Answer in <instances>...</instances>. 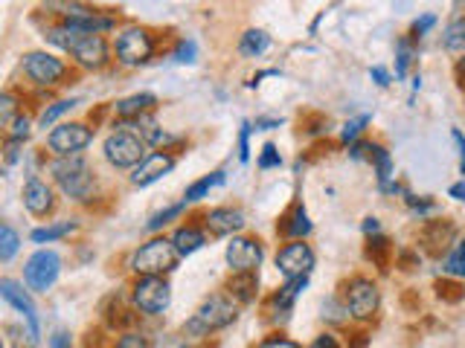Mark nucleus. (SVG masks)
<instances>
[{
	"label": "nucleus",
	"mask_w": 465,
	"mask_h": 348,
	"mask_svg": "<svg viewBox=\"0 0 465 348\" xmlns=\"http://www.w3.org/2000/svg\"><path fill=\"white\" fill-rule=\"evenodd\" d=\"M154 105H157V96H152V93H134V96L116 102V113H120L123 120H140V116H145Z\"/></svg>",
	"instance_id": "nucleus-20"
},
{
	"label": "nucleus",
	"mask_w": 465,
	"mask_h": 348,
	"mask_svg": "<svg viewBox=\"0 0 465 348\" xmlns=\"http://www.w3.org/2000/svg\"><path fill=\"white\" fill-rule=\"evenodd\" d=\"M346 314H349V308H346V304H338V302H334V299L323 302V316L329 319V323H343V319H346Z\"/></svg>",
	"instance_id": "nucleus-41"
},
{
	"label": "nucleus",
	"mask_w": 465,
	"mask_h": 348,
	"mask_svg": "<svg viewBox=\"0 0 465 348\" xmlns=\"http://www.w3.org/2000/svg\"><path fill=\"white\" fill-rule=\"evenodd\" d=\"M154 53V44H152V35L145 33L140 26H131L125 33L116 38V58L125 64V67H140L152 58Z\"/></svg>",
	"instance_id": "nucleus-10"
},
{
	"label": "nucleus",
	"mask_w": 465,
	"mask_h": 348,
	"mask_svg": "<svg viewBox=\"0 0 465 348\" xmlns=\"http://www.w3.org/2000/svg\"><path fill=\"white\" fill-rule=\"evenodd\" d=\"M29 130H33V122L26 120V116H18V120L12 122V128H9V140H26L29 137Z\"/></svg>",
	"instance_id": "nucleus-42"
},
{
	"label": "nucleus",
	"mask_w": 465,
	"mask_h": 348,
	"mask_svg": "<svg viewBox=\"0 0 465 348\" xmlns=\"http://www.w3.org/2000/svg\"><path fill=\"white\" fill-rule=\"evenodd\" d=\"M53 180L58 183V188L73 198V200H87L94 195V171L91 166L84 163V157H58L55 163L50 166Z\"/></svg>",
	"instance_id": "nucleus-2"
},
{
	"label": "nucleus",
	"mask_w": 465,
	"mask_h": 348,
	"mask_svg": "<svg viewBox=\"0 0 465 348\" xmlns=\"http://www.w3.org/2000/svg\"><path fill=\"white\" fill-rule=\"evenodd\" d=\"M178 258L181 256L174 250L172 238H152L131 256V270L143 276V279H149V276H163V273L174 270Z\"/></svg>",
	"instance_id": "nucleus-4"
},
{
	"label": "nucleus",
	"mask_w": 465,
	"mask_h": 348,
	"mask_svg": "<svg viewBox=\"0 0 465 348\" xmlns=\"http://www.w3.org/2000/svg\"><path fill=\"white\" fill-rule=\"evenodd\" d=\"M58 273H62V258L53 250H38L29 256L26 267H24V282L29 290H35V294H47V290L55 285Z\"/></svg>",
	"instance_id": "nucleus-6"
},
{
	"label": "nucleus",
	"mask_w": 465,
	"mask_h": 348,
	"mask_svg": "<svg viewBox=\"0 0 465 348\" xmlns=\"http://www.w3.org/2000/svg\"><path fill=\"white\" fill-rule=\"evenodd\" d=\"M460 72H465V58H462V62H460Z\"/></svg>",
	"instance_id": "nucleus-54"
},
{
	"label": "nucleus",
	"mask_w": 465,
	"mask_h": 348,
	"mask_svg": "<svg viewBox=\"0 0 465 348\" xmlns=\"http://www.w3.org/2000/svg\"><path fill=\"white\" fill-rule=\"evenodd\" d=\"M224 183V171H213V174H207V178H201V180H195L193 186H186V192H183V200L186 203H195V200H201V198H207L215 186H222Z\"/></svg>",
	"instance_id": "nucleus-24"
},
{
	"label": "nucleus",
	"mask_w": 465,
	"mask_h": 348,
	"mask_svg": "<svg viewBox=\"0 0 465 348\" xmlns=\"http://www.w3.org/2000/svg\"><path fill=\"white\" fill-rule=\"evenodd\" d=\"M363 232H367V236H378V232H381L378 218H367V221H363Z\"/></svg>",
	"instance_id": "nucleus-52"
},
{
	"label": "nucleus",
	"mask_w": 465,
	"mask_h": 348,
	"mask_svg": "<svg viewBox=\"0 0 465 348\" xmlns=\"http://www.w3.org/2000/svg\"><path fill=\"white\" fill-rule=\"evenodd\" d=\"M47 41L53 44V47L70 53L87 70H99L108 62V44L102 35H84V33H76V29H70V26H58V29H50Z\"/></svg>",
	"instance_id": "nucleus-1"
},
{
	"label": "nucleus",
	"mask_w": 465,
	"mask_h": 348,
	"mask_svg": "<svg viewBox=\"0 0 465 348\" xmlns=\"http://www.w3.org/2000/svg\"><path fill=\"white\" fill-rule=\"evenodd\" d=\"M94 142V130L82 122H64L50 130L47 145L58 157H79Z\"/></svg>",
	"instance_id": "nucleus-7"
},
{
	"label": "nucleus",
	"mask_w": 465,
	"mask_h": 348,
	"mask_svg": "<svg viewBox=\"0 0 465 348\" xmlns=\"http://www.w3.org/2000/svg\"><path fill=\"white\" fill-rule=\"evenodd\" d=\"M195 55H198V44H195L193 38H183V41H181V47H178V53H174V62L193 64V62H195Z\"/></svg>",
	"instance_id": "nucleus-37"
},
{
	"label": "nucleus",
	"mask_w": 465,
	"mask_h": 348,
	"mask_svg": "<svg viewBox=\"0 0 465 348\" xmlns=\"http://www.w3.org/2000/svg\"><path fill=\"white\" fill-rule=\"evenodd\" d=\"M370 157L375 163V178H378V188L387 195L399 192V186L392 183V157L387 149H381V145H370Z\"/></svg>",
	"instance_id": "nucleus-19"
},
{
	"label": "nucleus",
	"mask_w": 465,
	"mask_h": 348,
	"mask_svg": "<svg viewBox=\"0 0 465 348\" xmlns=\"http://www.w3.org/2000/svg\"><path fill=\"white\" fill-rule=\"evenodd\" d=\"M407 207H411L419 218H425L430 212H436V203L430 198H413V195H407Z\"/></svg>",
	"instance_id": "nucleus-39"
},
{
	"label": "nucleus",
	"mask_w": 465,
	"mask_h": 348,
	"mask_svg": "<svg viewBox=\"0 0 465 348\" xmlns=\"http://www.w3.org/2000/svg\"><path fill=\"white\" fill-rule=\"evenodd\" d=\"M172 244H174V250H178V256H193L207 244V238H203V232L195 227H181V229H174Z\"/></svg>",
	"instance_id": "nucleus-21"
},
{
	"label": "nucleus",
	"mask_w": 465,
	"mask_h": 348,
	"mask_svg": "<svg viewBox=\"0 0 465 348\" xmlns=\"http://www.w3.org/2000/svg\"><path fill=\"white\" fill-rule=\"evenodd\" d=\"M309 348H341V343H338V337H334V334H320V337Z\"/></svg>",
	"instance_id": "nucleus-48"
},
{
	"label": "nucleus",
	"mask_w": 465,
	"mask_h": 348,
	"mask_svg": "<svg viewBox=\"0 0 465 348\" xmlns=\"http://www.w3.org/2000/svg\"><path fill=\"white\" fill-rule=\"evenodd\" d=\"M436 294H440V299H445V302H460L465 296V290L460 282H440L436 285Z\"/></svg>",
	"instance_id": "nucleus-35"
},
{
	"label": "nucleus",
	"mask_w": 465,
	"mask_h": 348,
	"mask_svg": "<svg viewBox=\"0 0 465 348\" xmlns=\"http://www.w3.org/2000/svg\"><path fill=\"white\" fill-rule=\"evenodd\" d=\"M378 304H381V294H378V285L372 279H358L349 282V290H346V308H349V316L355 319H372L378 314Z\"/></svg>",
	"instance_id": "nucleus-9"
},
{
	"label": "nucleus",
	"mask_w": 465,
	"mask_h": 348,
	"mask_svg": "<svg viewBox=\"0 0 465 348\" xmlns=\"http://www.w3.org/2000/svg\"><path fill=\"white\" fill-rule=\"evenodd\" d=\"M64 26L84 35H99V33H105V29H114V21L82 6H64Z\"/></svg>",
	"instance_id": "nucleus-15"
},
{
	"label": "nucleus",
	"mask_w": 465,
	"mask_h": 348,
	"mask_svg": "<svg viewBox=\"0 0 465 348\" xmlns=\"http://www.w3.org/2000/svg\"><path fill=\"white\" fill-rule=\"evenodd\" d=\"M6 334L12 337V345H18V348H35L38 345V331L35 328H24V325H9Z\"/></svg>",
	"instance_id": "nucleus-31"
},
{
	"label": "nucleus",
	"mask_w": 465,
	"mask_h": 348,
	"mask_svg": "<svg viewBox=\"0 0 465 348\" xmlns=\"http://www.w3.org/2000/svg\"><path fill=\"white\" fill-rule=\"evenodd\" d=\"M450 140H454L457 151H460V174H465V134L454 128V130H450Z\"/></svg>",
	"instance_id": "nucleus-46"
},
{
	"label": "nucleus",
	"mask_w": 465,
	"mask_h": 348,
	"mask_svg": "<svg viewBox=\"0 0 465 348\" xmlns=\"http://www.w3.org/2000/svg\"><path fill=\"white\" fill-rule=\"evenodd\" d=\"M433 26H436V14H421V18L413 21L411 33H413V38H421V35H428Z\"/></svg>",
	"instance_id": "nucleus-44"
},
{
	"label": "nucleus",
	"mask_w": 465,
	"mask_h": 348,
	"mask_svg": "<svg viewBox=\"0 0 465 348\" xmlns=\"http://www.w3.org/2000/svg\"><path fill=\"white\" fill-rule=\"evenodd\" d=\"M367 122H370V116H367V113L358 116V120H349V122L343 125V130H341V140H343V142H355V137L361 134L363 125H367Z\"/></svg>",
	"instance_id": "nucleus-36"
},
{
	"label": "nucleus",
	"mask_w": 465,
	"mask_h": 348,
	"mask_svg": "<svg viewBox=\"0 0 465 348\" xmlns=\"http://www.w3.org/2000/svg\"><path fill=\"white\" fill-rule=\"evenodd\" d=\"M18 246H21L18 232H15L9 224L0 227V261H12V256L18 253Z\"/></svg>",
	"instance_id": "nucleus-30"
},
{
	"label": "nucleus",
	"mask_w": 465,
	"mask_h": 348,
	"mask_svg": "<svg viewBox=\"0 0 465 348\" xmlns=\"http://www.w3.org/2000/svg\"><path fill=\"white\" fill-rule=\"evenodd\" d=\"M442 47L448 53H465V18H457L445 26L442 33Z\"/></svg>",
	"instance_id": "nucleus-26"
},
{
	"label": "nucleus",
	"mask_w": 465,
	"mask_h": 348,
	"mask_svg": "<svg viewBox=\"0 0 465 348\" xmlns=\"http://www.w3.org/2000/svg\"><path fill=\"white\" fill-rule=\"evenodd\" d=\"M172 169H174V157L166 154V151H154V154L145 157L134 171H131V183L140 186V188L143 186H152L157 180H163Z\"/></svg>",
	"instance_id": "nucleus-14"
},
{
	"label": "nucleus",
	"mask_w": 465,
	"mask_h": 348,
	"mask_svg": "<svg viewBox=\"0 0 465 348\" xmlns=\"http://www.w3.org/2000/svg\"><path fill=\"white\" fill-rule=\"evenodd\" d=\"M79 105V99H62V102H55V105H50L47 111H44L41 113V120H38V125L41 128H50L55 120H58V116H64L67 111H73V108H76Z\"/></svg>",
	"instance_id": "nucleus-32"
},
{
	"label": "nucleus",
	"mask_w": 465,
	"mask_h": 348,
	"mask_svg": "<svg viewBox=\"0 0 465 348\" xmlns=\"http://www.w3.org/2000/svg\"><path fill=\"white\" fill-rule=\"evenodd\" d=\"M24 207L33 215H47L53 209V188L38 178H29L24 186Z\"/></svg>",
	"instance_id": "nucleus-18"
},
{
	"label": "nucleus",
	"mask_w": 465,
	"mask_h": 348,
	"mask_svg": "<svg viewBox=\"0 0 465 348\" xmlns=\"http://www.w3.org/2000/svg\"><path fill=\"white\" fill-rule=\"evenodd\" d=\"M457 229L450 227V224H430L428 229H425V244H430V250L433 253H440V250H445L448 244H454L457 238Z\"/></svg>",
	"instance_id": "nucleus-25"
},
{
	"label": "nucleus",
	"mask_w": 465,
	"mask_h": 348,
	"mask_svg": "<svg viewBox=\"0 0 465 348\" xmlns=\"http://www.w3.org/2000/svg\"><path fill=\"white\" fill-rule=\"evenodd\" d=\"M239 160L247 163L251 160V125L242 122V130H239Z\"/></svg>",
	"instance_id": "nucleus-43"
},
{
	"label": "nucleus",
	"mask_w": 465,
	"mask_h": 348,
	"mask_svg": "<svg viewBox=\"0 0 465 348\" xmlns=\"http://www.w3.org/2000/svg\"><path fill=\"white\" fill-rule=\"evenodd\" d=\"M276 270L285 276V282L288 279H309V273L314 270V250L302 241L282 246L280 256H276Z\"/></svg>",
	"instance_id": "nucleus-11"
},
{
	"label": "nucleus",
	"mask_w": 465,
	"mask_h": 348,
	"mask_svg": "<svg viewBox=\"0 0 465 348\" xmlns=\"http://www.w3.org/2000/svg\"><path fill=\"white\" fill-rule=\"evenodd\" d=\"M0 294H4V299L12 304L15 311H21V316L26 319V325H29V328H35V331H38V311H35L33 299H29V294H26V290H24L18 282L0 279Z\"/></svg>",
	"instance_id": "nucleus-16"
},
{
	"label": "nucleus",
	"mask_w": 465,
	"mask_h": 348,
	"mask_svg": "<svg viewBox=\"0 0 465 348\" xmlns=\"http://www.w3.org/2000/svg\"><path fill=\"white\" fill-rule=\"evenodd\" d=\"M116 348H152L149 340L143 337V334H123L120 343H116Z\"/></svg>",
	"instance_id": "nucleus-45"
},
{
	"label": "nucleus",
	"mask_w": 465,
	"mask_h": 348,
	"mask_svg": "<svg viewBox=\"0 0 465 348\" xmlns=\"http://www.w3.org/2000/svg\"><path fill=\"white\" fill-rule=\"evenodd\" d=\"M105 160L114 169H137L149 154H145V142L131 134V130H114V134L102 145Z\"/></svg>",
	"instance_id": "nucleus-5"
},
{
	"label": "nucleus",
	"mask_w": 465,
	"mask_h": 348,
	"mask_svg": "<svg viewBox=\"0 0 465 348\" xmlns=\"http://www.w3.org/2000/svg\"><path fill=\"white\" fill-rule=\"evenodd\" d=\"M24 72H26V76L33 79L35 84L50 87V84H55L58 79L64 76L67 67H64L62 58H55L53 53L38 50V53H26V55H24Z\"/></svg>",
	"instance_id": "nucleus-12"
},
{
	"label": "nucleus",
	"mask_w": 465,
	"mask_h": 348,
	"mask_svg": "<svg viewBox=\"0 0 465 348\" xmlns=\"http://www.w3.org/2000/svg\"><path fill=\"white\" fill-rule=\"evenodd\" d=\"M172 302V285L163 276H149V279H140L134 285V304L149 316H157L169 308Z\"/></svg>",
	"instance_id": "nucleus-8"
},
{
	"label": "nucleus",
	"mask_w": 465,
	"mask_h": 348,
	"mask_svg": "<svg viewBox=\"0 0 465 348\" xmlns=\"http://www.w3.org/2000/svg\"><path fill=\"white\" fill-rule=\"evenodd\" d=\"M73 229H76V224H73V221L47 224V227H38V229H33V241H35V244H50V241H58V238L70 236Z\"/></svg>",
	"instance_id": "nucleus-28"
},
{
	"label": "nucleus",
	"mask_w": 465,
	"mask_h": 348,
	"mask_svg": "<svg viewBox=\"0 0 465 348\" xmlns=\"http://www.w3.org/2000/svg\"><path fill=\"white\" fill-rule=\"evenodd\" d=\"M413 58H416V50H413L411 38H401L396 44V79H404L407 76V70H411Z\"/></svg>",
	"instance_id": "nucleus-29"
},
{
	"label": "nucleus",
	"mask_w": 465,
	"mask_h": 348,
	"mask_svg": "<svg viewBox=\"0 0 465 348\" xmlns=\"http://www.w3.org/2000/svg\"><path fill=\"white\" fill-rule=\"evenodd\" d=\"M227 265L232 273H256L262 265V244L256 238H232L227 244Z\"/></svg>",
	"instance_id": "nucleus-13"
},
{
	"label": "nucleus",
	"mask_w": 465,
	"mask_h": 348,
	"mask_svg": "<svg viewBox=\"0 0 465 348\" xmlns=\"http://www.w3.org/2000/svg\"><path fill=\"white\" fill-rule=\"evenodd\" d=\"M183 209H186V200L174 203V207H166L163 212H154V215H152V221L145 224V227H149L152 232H154V229H163V227H166V224H172L174 218H178V215H181Z\"/></svg>",
	"instance_id": "nucleus-34"
},
{
	"label": "nucleus",
	"mask_w": 465,
	"mask_h": 348,
	"mask_svg": "<svg viewBox=\"0 0 465 348\" xmlns=\"http://www.w3.org/2000/svg\"><path fill=\"white\" fill-rule=\"evenodd\" d=\"M207 227L213 236H236L239 229H244V212L242 209H232V207H218L207 215Z\"/></svg>",
	"instance_id": "nucleus-17"
},
{
	"label": "nucleus",
	"mask_w": 465,
	"mask_h": 348,
	"mask_svg": "<svg viewBox=\"0 0 465 348\" xmlns=\"http://www.w3.org/2000/svg\"><path fill=\"white\" fill-rule=\"evenodd\" d=\"M448 195L454 198V200H462V203H465V180H460V183L450 186V188H448Z\"/></svg>",
	"instance_id": "nucleus-51"
},
{
	"label": "nucleus",
	"mask_w": 465,
	"mask_h": 348,
	"mask_svg": "<svg viewBox=\"0 0 465 348\" xmlns=\"http://www.w3.org/2000/svg\"><path fill=\"white\" fill-rule=\"evenodd\" d=\"M183 348H186V345H183Z\"/></svg>",
	"instance_id": "nucleus-55"
},
{
	"label": "nucleus",
	"mask_w": 465,
	"mask_h": 348,
	"mask_svg": "<svg viewBox=\"0 0 465 348\" xmlns=\"http://www.w3.org/2000/svg\"><path fill=\"white\" fill-rule=\"evenodd\" d=\"M0 120H4L6 128H12V122L18 120V116H15V96L12 93L0 96Z\"/></svg>",
	"instance_id": "nucleus-40"
},
{
	"label": "nucleus",
	"mask_w": 465,
	"mask_h": 348,
	"mask_svg": "<svg viewBox=\"0 0 465 348\" xmlns=\"http://www.w3.org/2000/svg\"><path fill=\"white\" fill-rule=\"evenodd\" d=\"M50 348H70V334L67 331H55L53 340H50Z\"/></svg>",
	"instance_id": "nucleus-49"
},
{
	"label": "nucleus",
	"mask_w": 465,
	"mask_h": 348,
	"mask_svg": "<svg viewBox=\"0 0 465 348\" xmlns=\"http://www.w3.org/2000/svg\"><path fill=\"white\" fill-rule=\"evenodd\" d=\"M273 166H282V157H280V151H276V145L268 142L259 154V169H273Z\"/></svg>",
	"instance_id": "nucleus-38"
},
{
	"label": "nucleus",
	"mask_w": 465,
	"mask_h": 348,
	"mask_svg": "<svg viewBox=\"0 0 465 348\" xmlns=\"http://www.w3.org/2000/svg\"><path fill=\"white\" fill-rule=\"evenodd\" d=\"M370 76L375 79V84H381V87L390 84V72H387L384 67H372V70H370Z\"/></svg>",
	"instance_id": "nucleus-50"
},
{
	"label": "nucleus",
	"mask_w": 465,
	"mask_h": 348,
	"mask_svg": "<svg viewBox=\"0 0 465 348\" xmlns=\"http://www.w3.org/2000/svg\"><path fill=\"white\" fill-rule=\"evenodd\" d=\"M305 285H309V279H288V282L280 287V294L273 296V304H276L280 311H288L291 304H294V299L305 290Z\"/></svg>",
	"instance_id": "nucleus-27"
},
{
	"label": "nucleus",
	"mask_w": 465,
	"mask_h": 348,
	"mask_svg": "<svg viewBox=\"0 0 465 348\" xmlns=\"http://www.w3.org/2000/svg\"><path fill=\"white\" fill-rule=\"evenodd\" d=\"M232 319H236V302L218 294V296H210L193 314V319L183 325V334H189V337H210V334L227 328Z\"/></svg>",
	"instance_id": "nucleus-3"
},
{
	"label": "nucleus",
	"mask_w": 465,
	"mask_h": 348,
	"mask_svg": "<svg viewBox=\"0 0 465 348\" xmlns=\"http://www.w3.org/2000/svg\"><path fill=\"white\" fill-rule=\"evenodd\" d=\"M309 232H312V221H309V215H305V209L300 207L294 215H291V224H285V236L302 238V236H309Z\"/></svg>",
	"instance_id": "nucleus-33"
},
{
	"label": "nucleus",
	"mask_w": 465,
	"mask_h": 348,
	"mask_svg": "<svg viewBox=\"0 0 465 348\" xmlns=\"http://www.w3.org/2000/svg\"><path fill=\"white\" fill-rule=\"evenodd\" d=\"M442 270L450 279H465V238L454 241V246H450L442 261Z\"/></svg>",
	"instance_id": "nucleus-23"
},
{
	"label": "nucleus",
	"mask_w": 465,
	"mask_h": 348,
	"mask_svg": "<svg viewBox=\"0 0 465 348\" xmlns=\"http://www.w3.org/2000/svg\"><path fill=\"white\" fill-rule=\"evenodd\" d=\"M259 348H300V345L294 340H288V337H268Z\"/></svg>",
	"instance_id": "nucleus-47"
},
{
	"label": "nucleus",
	"mask_w": 465,
	"mask_h": 348,
	"mask_svg": "<svg viewBox=\"0 0 465 348\" xmlns=\"http://www.w3.org/2000/svg\"><path fill=\"white\" fill-rule=\"evenodd\" d=\"M282 120H256V128H262V130H271V128H276Z\"/></svg>",
	"instance_id": "nucleus-53"
},
{
	"label": "nucleus",
	"mask_w": 465,
	"mask_h": 348,
	"mask_svg": "<svg viewBox=\"0 0 465 348\" xmlns=\"http://www.w3.org/2000/svg\"><path fill=\"white\" fill-rule=\"evenodd\" d=\"M271 47V35L262 33V29H247L242 35V44H239V53L247 55V58H259L262 53H268Z\"/></svg>",
	"instance_id": "nucleus-22"
}]
</instances>
